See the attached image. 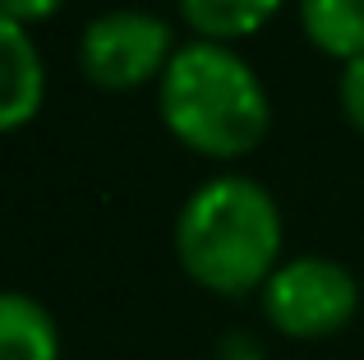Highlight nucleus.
<instances>
[{"mask_svg":"<svg viewBox=\"0 0 364 360\" xmlns=\"http://www.w3.org/2000/svg\"><path fill=\"white\" fill-rule=\"evenodd\" d=\"M157 107L166 129L203 157H245L263 144L272 107L254 65L226 42L176 46L157 83Z\"/></svg>","mask_w":364,"mask_h":360,"instance_id":"2","label":"nucleus"},{"mask_svg":"<svg viewBox=\"0 0 364 360\" xmlns=\"http://www.w3.org/2000/svg\"><path fill=\"white\" fill-rule=\"evenodd\" d=\"M300 28L323 55H364V0H300Z\"/></svg>","mask_w":364,"mask_h":360,"instance_id":"7","label":"nucleus"},{"mask_svg":"<svg viewBox=\"0 0 364 360\" xmlns=\"http://www.w3.org/2000/svg\"><path fill=\"white\" fill-rule=\"evenodd\" d=\"M176 259L213 296H249L277 272L282 213L254 176H213L180 203Z\"/></svg>","mask_w":364,"mask_h":360,"instance_id":"1","label":"nucleus"},{"mask_svg":"<svg viewBox=\"0 0 364 360\" xmlns=\"http://www.w3.org/2000/svg\"><path fill=\"white\" fill-rule=\"evenodd\" d=\"M46 65L28 28L0 9V134H14L42 111Z\"/></svg>","mask_w":364,"mask_h":360,"instance_id":"5","label":"nucleus"},{"mask_svg":"<svg viewBox=\"0 0 364 360\" xmlns=\"http://www.w3.org/2000/svg\"><path fill=\"white\" fill-rule=\"evenodd\" d=\"M171 55V23L148 9H107L79 33V70L107 92H134L148 79H161Z\"/></svg>","mask_w":364,"mask_h":360,"instance_id":"4","label":"nucleus"},{"mask_svg":"<svg viewBox=\"0 0 364 360\" xmlns=\"http://www.w3.org/2000/svg\"><path fill=\"white\" fill-rule=\"evenodd\" d=\"M360 309V282L346 263L300 254L277 263V272L263 282V314L282 337L318 342L332 337L355 319Z\"/></svg>","mask_w":364,"mask_h":360,"instance_id":"3","label":"nucleus"},{"mask_svg":"<svg viewBox=\"0 0 364 360\" xmlns=\"http://www.w3.org/2000/svg\"><path fill=\"white\" fill-rule=\"evenodd\" d=\"M65 0H0V9H5L9 18H18V23H37V18H51L55 9H60Z\"/></svg>","mask_w":364,"mask_h":360,"instance_id":"10","label":"nucleus"},{"mask_svg":"<svg viewBox=\"0 0 364 360\" xmlns=\"http://www.w3.org/2000/svg\"><path fill=\"white\" fill-rule=\"evenodd\" d=\"M341 111H346V120L364 134V55H355V60H346V70H341Z\"/></svg>","mask_w":364,"mask_h":360,"instance_id":"9","label":"nucleus"},{"mask_svg":"<svg viewBox=\"0 0 364 360\" xmlns=\"http://www.w3.org/2000/svg\"><path fill=\"white\" fill-rule=\"evenodd\" d=\"M176 9L203 42H235L258 33L282 9V0H176Z\"/></svg>","mask_w":364,"mask_h":360,"instance_id":"8","label":"nucleus"},{"mask_svg":"<svg viewBox=\"0 0 364 360\" xmlns=\"http://www.w3.org/2000/svg\"><path fill=\"white\" fill-rule=\"evenodd\" d=\"M0 360H60V328L42 300L0 291Z\"/></svg>","mask_w":364,"mask_h":360,"instance_id":"6","label":"nucleus"}]
</instances>
